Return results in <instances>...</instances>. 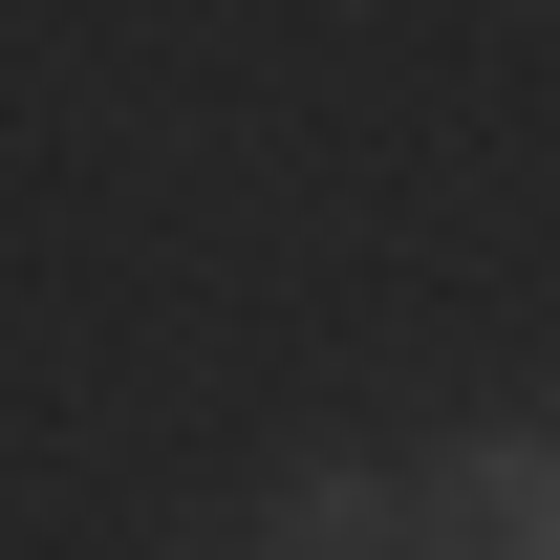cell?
<instances>
[{"mask_svg": "<svg viewBox=\"0 0 560 560\" xmlns=\"http://www.w3.org/2000/svg\"><path fill=\"white\" fill-rule=\"evenodd\" d=\"M431 560H560V431H453L431 453Z\"/></svg>", "mask_w": 560, "mask_h": 560, "instance_id": "cell-1", "label": "cell"}, {"mask_svg": "<svg viewBox=\"0 0 560 560\" xmlns=\"http://www.w3.org/2000/svg\"><path fill=\"white\" fill-rule=\"evenodd\" d=\"M259 560H431V475H388V453H302L259 517Z\"/></svg>", "mask_w": 560, "mask_h": 560, "instance_id": "cell-2", "label": "cell"}]
</instances>
